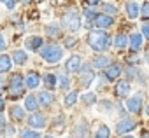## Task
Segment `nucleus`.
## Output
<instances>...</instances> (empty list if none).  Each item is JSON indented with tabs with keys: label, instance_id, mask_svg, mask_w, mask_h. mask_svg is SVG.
<instances>
[{
	"label": "nucleus",
	"instance_id": "nucleus-31",
	"mask_svg": "<svg viewBox=\"0 0 149 138\" xmlns=\"http://www.w3.org/2000/svg\"><path fill=\"white\" fill-rule=\"evenodd\" d=\"M19 138H39V133H35V131H32V129H23Z\"/></svg>",
	"mask_w": 149,
	"mask_h": 138
},
{
	"label": "nucleus",
	"instance_id": "nucleus-10",
	"mask_svg": "<svg viewBox=\"0 0 149 138\" xmlns=\"http://www.w3.org/2000/svg\"><path fill=\"white\" fill-rule=\"evenodd\" d=\"M123 72V66L119 63H111V66L105 68V79L107 81H116Z\"/></svg>",
	"mask_w": 149,
	"mask_h": 138
},
{
	"label": "nucleus",
	"instance_id": "nucleus-22",
	"mask_svg": "<svg viewBox=\"0 0 149 138\" xmlns=\"http://www.w3.org/2000/svg\"><path fill=\"white\" fill-rule=\"evenodd\" d=\"M25 108H26L28 112H35V110L39 108V101H37V96H35V95H28V96L25 98Z\"/></svg>",
	"mask_w": 149,
	"mask_h": 138
},
{
	"label": "nucleus",
	"instance_id": "nucleus-12",
	"mask_svg": "<svg viewBox=\"0 0 149 138\" xmlns=\"http://www.w3.org/2000/svg\"><path fill=\"white\" fill-rule=\"evenodd\" d=\"M25 46H26L28 51H39V49L44 46V39H42V37H37V35L28 37V39L25 40Z\"/></svg>",
	"mask_w": 149,
	"mask_h": 138
},
{
	"label": "nucleus",
	"instance_id": "nucleus-4",
	"mask_svg": "<svg viewBox=\"0 0 149 138\" xmlns=\"http://www.w3.org/2000/svg\"><path fill=\"white\" fill-rule=\"evenodd\" d=\"M7 89H9V96H11L13 100H14V98H21L23 93H25V81H23V77H21L19 74H13L11 79H9Z\"/></svg>",
	"mask_w": 149,
	"mask_h": 138
},
{
	"label": "nucleus",
	"instance_id": "nucleus-27",
	"mask_svg": "<svg viewBox=\"0 0 149 138\" xmlns=\"http://www.w3.org/2000/svg\"><path fill=\"white\" fill-rule=\"evenodd\" d=\"M76 101H77V91H70L65 96V107H72Z\"/></svg>",
	"mask_w": 149,
	"mask_h": 138
},
{
	"label": "nucleus",
	"instance_id": "nucleus-7",
	"mask_svg": "<svg viewBox=\"0 0 149 138\" xmlns=\"http://www.w3.org/2000/svg\"><path fill=\"white\" fill-rule=\"evenodd\" d=\"M91 25H93L97 30H105V28H109V26L114 25V19H112L111 16H107V14H97V18L93 19Z\"/></svg>",
	"mask_w": 149,
	"mask_h": 138
},
{
	"label": "nucleus",
	"instance_id": "nucleus-28",
	"mask_svg": "<svg viewBox=\"0 0 149 138\" xmlns=\"http://www.w3.org/2000/svg\"><path fill=\"white\" fill-rule=\"evenodd\" d=\"M46 33L54 39V37L60 35V26H58V25H47V26H46Z\"/></svg>",
	"mask_w": 149,
	"mask_h": 138
},
{
	"label": "nucleus",
	"instance_id": "nucleus-47",
	"mask_svg": "<svg viewBox=\"0 0 149 138\" xmlns=\"http://www.w3.org/2000/svg\"><path fill=\"white\" fill-rule=\"evenodd\" d=\"M146 114L149 115V103H147V107H146Z\"/></svg>",
	"mask_w": 149,
	"mask_h": 138
},
{
	"label": "nucleus",
	"instance_id": "nucleus-33",
	"mask_svg": "<svg viewBox=\"0 0 149 138\" xmlns=\"http://www.w3.org/2000/svg\"><path fill=\"white\" fill-rule=\"evenodd\" d=\"M135 75H137V68L135 66H126V81L133 79Z\"/></svg>",
	"mask_w": 149,
	"mask_h": 138
},
{
	"label": "nucleus",
	"instance_id": "nucleus-11",
	"mask_svg": "<svg viewBox=\"0 0 149 138\" xmlns=\"http://www.w3.org/2000/svg\"><path fill=\"white\" fill-rule=\"evenodd\" d=\"M81 66H83V59L81 56H70L65 63V68H67V72H79L81 70Z\"/></svg>",
	"mask_w": 149,
	"mask_h": 138
},
{
	"label": "nucleus",
	"instance_id": "nucleus-6",
	"mask_svg": "<svg viewBox=\"0 0 149 138\" xmlns=\"http://www.w3.org/2000/svg\"><path fill=\"white\" fill-rule=\"evenodd\" d=\"M79 72H83V75L79 77V86H81V88H90L91 81L95 79L93 70H90V65H83Z\"/></svg>",
	"mask_w": 149,
	"mask_h": 138
},
{
	"label": "nucleus",
	"instance_id": "nucleus-45",
	"mask_svg": "<svg viewBox=\"0 0 149 138\" xmlns=\"http://www.w3.org/2000/svg\"><path fill=\"white\" fill-rule=\"evenodd\" d=\"M21 2H23V4H30V2H32V0H21Z\"/></svg>",
	"mask_w": 149,
	"mask_h": 138
},
{
	"label": "nucleus",
	"instance_id": "nucleus-36",
	"mask_svg": "<svg viewBox=\"0 0 149 138\" xmlns=\"http://www.w3.org/2000/svg\"><path fill=\"white\" fill-rule=\"evenodd\" d=\"M68 86H70L68 77H67V75H61V77H60V88H61V89H68Z\"/></svg>",
	"mask_w": 149,
	"mask_h": 138
},
{
	"label": "nucleus",
	"instance_id": "nucleus-42",
	"mask_svg": "<svg viewBox=\"0 0 149 138\" xmlns=\"http://www.w3.org/2000/svg\"><path fill=\"white\" fill-rule=\"evenodd\" d=\"M6 89V82H4V79H0V93H2Z\"/></svg>",
	"mask_w": 149,
	"mask_h": 138
},
{
	"label": "nucleus",
	"instance_id": "nucleus-32",
	"mask_svg": "<svg viewBox=\"0 0 149 138\" xmlns=\"http://www.w3.org/2000/svg\"><path fill=\"white\" fill-rule=\"evenodd\" d=\"M84 16L90 19V25H91V23H93V19L97 18V12H95V9H88V7H86V9H84Z\"/></svg>",
	"mask_w": 149,
	"mask_h": 138
},
{
	"label": "nucleus",
	"instance_id": "nucleus-40",
	"mask_svg": "<svg viewBox=\"0 0 149 138\" xmlns=\"http://www.w3.org/2000/svg\"><path fill=\"white\" fill-rule=\"evenodd\" d=\"M6 46H7V44H6V39H4V35H2V33H0V51H4V49H6Z\"/></svg>",
	"mask_w": 149,
	"mask_h": 138
},
{
	"label": "nucleus",
	"instance_id": "nucleus-9",
	"mask_svg": "<svg viewBox=\"0 0 149 138\" xmlns=\"http://www.w3.org/2000/svg\"><path fill=\"white\" fill-rule=\"evenodd\" d=\"M135 126H137V122H135L133 119H130V117H125V119H121V121L116 124V131H118L119 135H125V133H130V131H133V129H135Z\"/></svg>",
	"mask_w": 149,
	"mask_h": 138
},
{
	"label": "nucleus",
	"instance_id": "nucleus-34",
	"mask_svg": "<svg viewBox=\"0 0 149 138\" xmlns=\"http://www.w3.org/2000/svg\"><path fill=\"white\" fill-rule=\"evenodd\" d=\"M140 16L144 19H149V2H146L142 7H140Z\"/></svg>",
	"mask_w": 149,
	"mask_h": 138
},
{
	"label": "nucleus",
	"instance_id": "nucleus-8",
	"mask_svg": "<svg viewBox=\"0 0 149 138\" xmlns=\"http://www.w3.org/2000/svg\"><path fill=\"white\" fill-rule=\"evenodd\" d=\"M28 126H30V128H35V129H42V128L47 126V119H46L44 114L33 112V114L28 117Z\"/></svg>",
	"mask_w": 149,
	"mask_h": 138
},
{
	"label": "nucleus",
	"instance_id": "nucleus-18",
	"mask_svg": "<svg viewBox=\"0 0 149 138\" xmlns=\"http://www.w3.org/2000/svg\"><path fill=\"white\" fill-rule=\"evenodd\" d=\"M9 115H11V119H13L14 122H19V121L25 119V108L19 107V105H13L11 110H9Z\"/></svg>",
	"mask_w": 149,
	"mask_h": 138
},
{
	"label": "nucleus",
	"instance_id": "nucleus-38",
	"mask_svg": "<svg viewBox=\"0 0 149 138\" xmlns=\"http://www.w3.org/2000/svg\"><path fill=\"white\" fill-rule=\"evenodd\" d=\"M0 2H4V4H6V7H7L9 11H13V9H14V6H16L14 0H0Z\"/></svg>",
	"mask_w": 149,
	"mask_h": 138
},
{
	"label": "nucleus",
	"instance_id": "nucleus-41",
	"mask_svg": "<svg viewBox=\"0 0 149 138\" xmlns=\"http://www.w3.org/2000/svg\"><path fill=\"white\" fill-rule=\"evenodd\" d=\"M6 108V101H4V98L0 96V114H2V110Z\"/></svg>",
	"mask_w": 149,
	"mask_h": 138
},
{
	"label": "nucleus",
	"instance_id": "nucleus-25",
	"mask_svg": "<svg viewBox=\"0 0 149 138\" xmlns=\"http://www.w3.org/2000/svg\"><path fill=\"white\" fill-rule=\"evenodd\" d=\"M86 135H88V124H86V122H79L77 128H76V136L86 138Z\"/></svg>",
	"mask_w": 149,
	"mask_h": 138
},
{
	"label": "nucleus",
	"instance_id": "nucleus-44",
	"mask_svg": "<svg viewBox=\"0 0 149 138\" xmlns=\"http://www.w3.org/2000/svg\"><path fill=\"white\" fill-rule=\"evenodd\" d=\"M142 138H149V133H142Z\"/></svg>",
	"mask_w": 149,
	"mask_h": 138
},
{
	"label": "nucleus",
	"instance_id": "nucleus-17",
	"mask_svg": "<svg viewBox=\"0 0 149 138\" xmlns=\"http://www.w3.org/2000/svg\"><path fill=\"white\" fill-rule=\"evenodd\" d=\"M91 65H93V68H97V70H104V68L111 66V58L98 54V56L93 58V63H91Z\"/></svg>",
	"mask_w": 149,
	"mask_h": 138
},
{
	"label": "nucleus",
	"instance_id": "nucleus-21",
	"mask_svg": "<svg viewBox=\"0 0 149 138\" xmlns=\"http://www.w3.org/2000/svg\"><path fill=\"white\" fill-rule=\"evenodd\" d=\"M13 66V59L7 54H0V74H7Z\"/></svg>",
	"mask_w": 149,
	"mask_h": 138
},
{
	"label": "nucleus",
	"instance_id": "nucleus-2",
	"mask_svg": "<svg viewBox=\"0 0 149 138\" xmlns=\"http://www.w3.org/2000/svg\"><path fill=\"white\" fill-rule=\"evenodd\" d=\"M42 59H46L47 63H58L61 58H63V49L58 46V44H46L39 49Z\"/></svg>",
	"mask_w": 149,
	"mask_h": 138
},
{
	"label": "nucleus",
	"instance_id": "nucleus-16",
	"mask_svg": "<svg viewBox=\"0 0 149 138\" xmlns=\"http://www.w3.org/2000/svg\"><path fill=\"white\" fill-rule=\"evenodd\" d=\"M37 101L42 107H49L54 101V95L51 91H40V93H37Z\"/></svg>",
	"mask_w": 149,
	"mask_h": 138
},
{
	"label": "nucleus",
	"instance_id": "nucleus-43",
	"mask_svg": "<svg viewBox=\"0 0 149 138\" xmlns=\"http://www.w3.org/2000/svg\"><path fill=\"white\" fill-rule=\"evenodd\" d=\"M86 2H88V4H91V6H97L100 0H86Z\"/></svg>",
	"mask_w": 149,
	"mask_h": 138
},
{
	"label": "nucleus",
	"instance_id": "nucleus-3",
	"mask_svg": "<svg viewBox=\"0 0 149 138\" xmlns=\"http://www.w3.org/2000/svg\"><path fill=\"white\" fill-rule=\"evenodd\" d=\"M61 25L68 30V32H77L81 28V16L76 9H68L63 18H61Z\"/></svg>",
	"mask_w": 149,
	"mask_h": 138
},
{
	"label": "nucleus",
	"instance_id": "nucleus-24",
	"mask_svg": "<svg viewBox=\"0 0 149 138\" xmlns=\"http://www.w3.org/2000/svg\"><path fill=\"white\" fill-rule=\"evenodd\" d=\"M42 81H44V84H46L49 89L56 88V75H53V74H46V75L42 77Z\"/></svg>",
	"mask_w": 149,
	"mask_h": 138
},
{
	"label": "nucleus",
	"instance_id": "nucleus-48",
	"mask_svg": "<svg viewBox=\"0 0 149 138\" xmlns=\"http://www.w3.org/2000/svg\"><path fill=\"white\" fill-rule=\"evenodd\" d=\"M121 138H135V136H128V135H126V136H121Z\"/></svg>",
	"mask_w": 149,
	"mask_h": 138
},
{
	"label": "nucleus",
	"instance_id": "nucleus-29",
	"mask_svg": "<svg viewBox=\"0 0 149 138\" xmlns=\"http://www.w3.org/2000/svg\"><path fill=\"white\" fill-rule=\"evenodd\" d=\"M83 103L84 105H93L95 101H97V95L95 93H86V95H83Z\"/></svg>",
	"mask_w": 149,
	"mask_h": 138
},
{
	"label": "nucleus",
	"instance_id": "nucleus-39",
	"mask_svg": "<svg viewBox=\"0 0 149 138\" xmlns=\"http://www.w3.org/2000/svg\"><path fill=\"white\" fill-rule=\"evenodd\" d=\"M6 126H7V122H6V119L2 117V114H0V135L6 131Z\"/></svg>",
	"mask_w": 149,
	"mask_h": 138
},
{
	"label": "nucleus",
	"instance_id": "nucleus-49",
	"mask_svg": "<svg viewBox=\"0 0 149 138\" xmlns=\"http://www.w3.org/2000/svg\"><path fill=\"white\" fill-rule=\"evenodd\" d=\"M44 138H54V136H51V135H47V136H44Z\"/></svg>",
	"mask_w": 149,
	"mask_h": 138
},
{
	"label": "nucleus",
	"instance_id": "nucleus-35",
	"mask_svg": "<svg viewBox=\"0 0 149 138\" xmlns=\"http://www.w3.org/2000/svg\"><path fill=\"white\" fill-rule=\"evenodd\" d=\"M77 46V39L76 37H67L65 39V47H76Z\"/></svg>",
	"mask_w": 149,
	"mask_h": 138
},
{
	"label": "nucleus",
	"instance_id": "nucleus-1",
	"mask_svg": "<svg viewBox=\"0 0 149 138\" xmlns=\"http://www.w3.org/2000/svg\"><path fill=\"white\" fill-rule=\"evenodd\" d=\"M109 42H111V37H109L104 30H91V32L88 33V44H90V47H91L93 51H97V52L104 51V49L109 46Z\"/></svg>",
	"mask_w": 149,
	"mask_h": 138
},
{
	"label": "nucleus",
	"instance_id": "nucleus-19",
	"mask_svg": "<svg viewBox=\"0 0 149 138\" xmlns=\"http://www.w3.org/2000/svg\"><path fill=\"white\" fill-rule=\"evenodd\" d=\"M139 14H140V7H139V4L133 2V0L126 2V16H128L130 19H135V18H139Z\"/></svg>",
	"mask_w": 149,
	"mask_h": 138
},
{
	"label": "nucleus",
	"instance_id": "nucleus-15",
	"mask_svg": "<svg viewBox=\"0 0 149 138\" xmlns=\"http://www.w3.org/2000/svg\"><path fill=\"white\" fill-rule=\"evenodd\" d=\"M142 44H144V37H142V33H132V35H130V42H128V46H130V49H132L133 52L140 51Z\"/></svg>",
	"mask_w": 149,
	"mask_h": 138
},
{
	"label": "nucleus",
	"instance_id": "nucleus-13",
	"mask_svg": "<svg viewBox=\"0 0 149 138\" xmlns=\"http://www.w3.org/2000/svg\"><path fill=\"white\" fill-rule=\"evenodd\" d=\"M42 79H40V75L37 74V72H28L26 74V77H25V86L28 88V89H35L37 86H39V82H40Z\"/></svg>",
	"mask_w": 149,
	"mask_h": 138
},
{
	"label": "nucleus",
	"instance_id": "nucleus-14",
	"mask_svg": "<svg viewBox=\"0 0 149 138\" xmlns=\"http://www.w3.org/2000/svg\"><path fill=\"white\" fill-rule=\"evenodd\" d=\"M128 93H130V82L128 81H118L116 88H114V95L118 98H125Z\"/></svg>",
	"mask_w": 149,
	"mask_h": 138
},
{
	"label": "nucleus",
	"instance_id": "nucleus-37",
	"mask_svg": "<svg viewBox=\"0 0 149 138\" xmlns=\"http://www.w3.org/2000/svg\"><path fill=\"white\" fill-rule=\"evenodd\" d=\"M142 37L144 39H149V23H144L142 25Z\"/></svg>",
	"mask_w": 149,
	"mask_h": 138
},
{
	"label": "nucleus",
	"instance_id": "nucleus-23",
	"mask_svg": "<svg viewBox=\"0 0 149 138\" xmlns=\"http://www.w3.org/2000/svg\"><path fill=\"white\" fill-rule=\"evenodd\" d=\"M128 42H130V39H128L126 35H123V33L116 35V39H114V46H116L118 49H126Z\"/></svg>",
	"mask_w": 149,
	"mask_h": 138
},
{
	"label": "nucleus",
	"instance_id": "nucleus-20",
	"mask_svg": "<svg viewBox=\"0 0 149 138\" xmlns=\"http://www.w3.org/2000/svg\"><path fill=\"white\" fill-rule=\"evenodd\" d=\"M11 59H13L16 65H25V63L28 61V52H25V51H21V49H16V51L13 52Z\"/></svg>",
	"mask_w": 149,
	"mask_h": 138
},
{
	"label": "nucleus",
	"instance_id": "nucleus-30",
	"mask_svg": "<svg viewBox=\"0 0 149 138\" xmlns=\"http://www.w3.org/2000/svg\"><path fill=\"white\" fill-rule=\"evenodd\" d=\"M102 9H104V14H107V16H111V18L118 12V7H116V6H112V4H104V7H102Z\"/></svg>",
	"mask_w": 149,
	"mask_h": 138
},
{
	"label": "nucleus",
	"instance_id": "nucleus-46",
	"mask_svg": "<svg viewBox=\"0 0 149 138\" xmlns=\"http://www.w3.org/2000/svg\"><path fill=\"white\" fill-rule=\"evenodd\" d=\"M146 61H147V65H149V52L146 54Z\"/></svg>",
	"mask_w": 149,
	"mask_h": 138
},
{
	"label": "nucleus",
	"instance_id": "nucleus-5",
	"mask_svg": "<svg viewBox=\"0 0 149 138\" xmlns=\"http://www.w3.org/2000/svg\"><path fill=\"white\" fill-rule=\"evenodd\" d=\"M142 101H144V95L142 93H135L133 96H130L126 100V110L132 112V114H140Z\"/></svg>",
	"mask_w": 149,
	"mask_h": 138
},
{
	"label": "nucleus",
	"instance_id": "nucleus-26",
	"mask_svg": "<svg viewBox=\"0 0 149 138\" xmlns=\"http://www.w3.org/2000/svg\"><path fill=\"white\" fill-rule=\"evenodd\" d=\"M111 136V129L105 126V124H102L98 129H97V133H95V138H109Z\"/></svg>",
	"mask_w": 149,
	"mask_h": 138
}]
</instances>
